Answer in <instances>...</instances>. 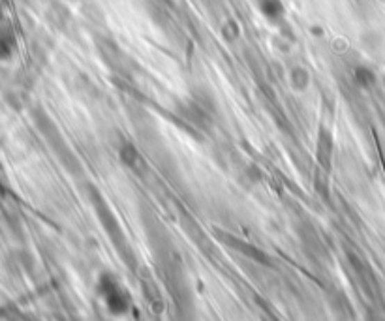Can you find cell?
<instances>
[{"mask_svg": "<svg viewBox=\"0 0 385 321\" xmlns=\"http://www.w3.org/2000/svg\"><path fill=\"white\" fill-rule=\"evenodd\" d=\"M100 293L101 297L106 299V304H108V308L115 314H122V312H126L128 306H130V297L122 288L119 286L117 280L106 274V277H101L100 280Z\"/></svg>", "mask_w": 385, "mask_h": 321, "instance_id": "obj_1", "label": "cell"}, {"mask_svg": "<svg viewBox=\"0 0 385 321\" xmlns=\"http://www.w3.org/2000/svg\"><path fill=\"white\" fill-rule=\"evenodd\" d=\"M226 242H229V245L234 246V248H237V250H240V252L245 254V256H248V258H254L256 261H263V263H267V259L263 258V254L259 252L258 248H254V246H250L248 242H240V240H235L234 237H226Z\"/></svg>", "mask_w": 385, "mask_h": 321, "instance_id": "obj_2", "label": "cell"}, {"mask_svg": "<svg viewBox=\"0 0 385 321\" xmlns=\"http://www.w3.org/2000/svg\"><path fill=\"white\" fill-rule=\"evenodd\" d=\"M261 12L265 13L267 17L277 19V17L282 15L284 8H282V2H280V0H261Z\"/></svg>", "mask_w": 385, "mask_h": 321, "instance_id": "obj_3", "label": "cell"}, {"mask_svg": "<svg viewBox=\"0 0 385 321\" xmlns=\"http://www.w3.org/2000/svg\"><path fill=\"white\" fill-rule=\"evenodd\" d=\"M13 51V36L0 32V58H8Z\"/></svg>", "mask_w": 385, "mask_h": 321, "instance_id": "obj_4", "label": "cell"}]
</instances>
